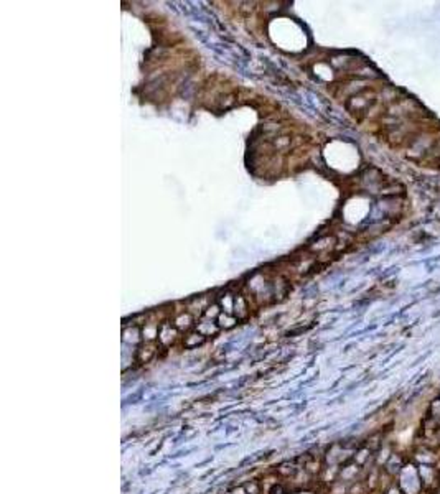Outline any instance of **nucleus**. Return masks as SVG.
Masks as SVG:
<instances>
[{
  "instance_id": "3",
  "label": "nucleus",
  "mask_w": 440,
  "mask_h": 494,
  "mask_svg": "<svg viewBox=\"0 0 440 494\" xmlns=\"http://www.w3.org/2000/svg\"><path fill=\"white\" fill-rule=\"evenodd\" d=\"M404 466H406V461L402 458V454L399 453H391L389 458L384 461V471L389 476H399V473L402 471Z\"/></svg>"
},
{
  "instance_id": "2",
  "label": "nucleus",
  "mask_w": 440,
  "mask_h": 494,
  "mask_svg": "<svg viewBox=\"0 0 440 494\" xmlns=\"http://www.w3.org/2000/svg\"><path fill=\"white\" fill-rule=\"evenodd\" d=\"M417 471L420 481H422L424 491H430L438 486L440 473L435 465H417Z\"/></svg>"
},
{
  "instance_id": "4",
  "label": "nucleus",
  "mask_w": 440,
  "mask_h": 494,
  "mask_svg": "<svg viewBox=\"0 0 440 494\" xmlns=\"http://www.w3.org/2000/svg\"><path fill=\"white\" fill-rule=\"evenodd\" d=\"M438 397H440V392H438Z\"/></svg>"
},
{
  "instance_id": "1",
  "label": "nucleus",
  "mask_w": 440,
  "mask_h": 494,
  "mask_svg": "<svg viewBox=\"0 0 440 494\" xmlns=\"http://www.w3.org/2000/svg\"><path fill=\"white\" fill-rule=\"evenodd\" d=\"M397 486L400 487V491L407 487L404 494H420L424 491L422 481L419 478V471H417V465L412 463H406L402 468V471L399 473L397 476Z\"/></svg>"
}]
</instances>
